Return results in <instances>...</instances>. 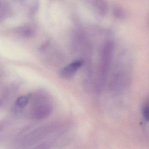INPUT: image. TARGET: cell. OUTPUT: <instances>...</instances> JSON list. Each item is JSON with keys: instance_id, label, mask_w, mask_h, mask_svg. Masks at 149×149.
I'll use <instances>...</instances> for the list:
<instances>
[{"instance_id": "cell-1", "label": "cell", "mask_w": 149, "mask_h": 149, "mask_svg": "<svg viewBox=\"0 0 149 149\" xmlns=\"http://www.w3.org/2000/svg\"><path fill=\"white\" fill-rule=\"evenodd\" d=\"M114 51V44L111 42H107L102 49L96 85V91L98 93L103 90L106 84L110 70Z\"/></svg>"}, {"instance_id": "cell-2", "label": "cell", "mask_w": 149, "mask_h": 149, "mask_svg": "<svg viewBox=\"0 0 149 149\" xmlns=\"http://www.w3.org/2000/svg\"><path fill=\"white\" fill-rule=\"evenodd\" d=\"M83 59H78L64 67L60 71V76L63 79H70L84 63Z\"/></svg>"}, {"instance_id": "cell-3", "label": "cell", "mask_w": 149, "mask_h": 149, "mask_svg": "<svg viewBox=\"0 0 149 149\" xmlns=\"http://www.w3.org/2000/svg\"><path fill=\"white\" fill-rule=\"evenodd\" d=\"M142 114L145 121L148 122L149 119V102L148 98L145 101L143 104Z\"/></svg>"}, {"instance_id": "cell-4", "label": "cell", "mask_w": 149, "mask_h": 149, "mask_svg": "<svg viewBox=\"0 0 149 149\" xmlns=\"http://www.w3.org/2000/svg\"><path fill=\"white\" fill-rule=\"evenodd\" d=\"M29 99L26 96H21L17 99L16 104L20 107H25L27 105Z\"/></svg>"}, {"instance_id": "cell-5", "label": "cell", "mask_w": 149, "mask_h": 149, "mask_svg": "<svg viewBox=\"0 0 149 149\" xmlns=\"http://www.w3.org/2000/svg\"><path fill=\"white\" fill-rule=\"evenodd\" d=\"M96 7L99 9V11L102 13H104L106 9V4L104 1V0H97L95 3Z\"/></svg>"}, {"instance_id": "cell-6", "label": "cell", "mask_w": 149, "mask_h": 149, "mask_svg": "<svg viewBox=\"0 0 149 149\" xmlns=\"http://www.w3.org/2000/svg\"><path fill=\"white\" fill-rule=\"evenodd\" d=\"M114 12L115 15L117 18L121 19L124 16V13L123 11L121 8H115Z\"/></svg>"}]
</instances>
